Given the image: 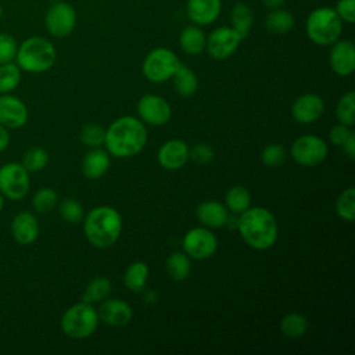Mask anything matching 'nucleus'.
<instances>
[{
  "label": "nucleus",
  "mask_w": 355,
  "mask_h": 355,
  "mask_svg": "<svg viewBox=\"0 0 355 355\" xmlns=\"http://www.w3.org/2000/svg\"><path fill=\"white\" fill-rule=\"evenodd\" d=\"M147 143V130L137 118L122 116L105 130L104 144L114 157L128 158L139 154Z\"/></svg>",
  "instance_id": "f257e3e1"
},
{
  "label": "nucleus",
  "mask_w": 355,
  "mask_h": 355,
  "mask_svg": "<svg viewBox=\"0 0 355 355\" xmlns=\"http://www.w3.org/2000/svg\"><path fill=\"white\" fill-rule=\"evenodd\" d=\"M98 324V313L89 302H78L69 306L61 316V330L65 336L80 340L92 336Z\"/></svg>",
  "instance_id": "423d86ee"
},
{
  "label": "nucleus",
  "mask_w": 355,
  "mask_h": 355,
  "mask_svg": "<svg viewBox=\"0 0 355 355\" xmlns=\"http://www.w3.org/2000/svg\"><path fill=\"white\" fill-rule=\"evenodd\" d=\"M341 147L344 148V151L349 159L355 158V135H354V132L351 133V136L347 139V141Z\"/></svg>",
  "instance_id": "c03bdc74"
},
{
  "label": "nucleus",
  "mask_w": 355,
  "mask_h": 355,
  "mask_svg": "<svg viewBox=\"0 0 355 355\" xmlns=\"http://www.w3.org/2000/svg\"><path fill=\"white\" fill-rule=\"evenodd\" d=\"M28 121V107L11 93L0 94V123L7 129H19Z\"/></svg>",
  "instance_id": "4468645a"
},
{
  "label": "nucleus",
  "mask_w": 355,
  "mask_h": 355,
  "mask_svg": "<svg viewBox=\"0 0 355 355\" xmlns=\"http://www.w3.org/2000/svg\"><path fill=\"white\" fill-rule=\"evenodd\" d=\"M196 214L198 220L207 227H222L227 223L229 218L227 208L222 202L214 200L201 202L197 207Z\"/></svg>",
  "instance_id": "412c9836"
},
{
  "label": "nucleus",
  "mask_w": 355,
  "mask_h": 355,
  "mask_svg": "<svg viewBox=\"0 0 355 355\" xmlns=\"http://www.w3.org/2000/svg\"><path fill=\"white\" fill-rule=\"evenodd\" d=\"M148 277V266L144 262H133L128 266L123 275V283L125 286L133 291V293H140L147 282Z\"/></svg>",
  "instance_id": "bb28decb"
},
{
  "label": "nucleus",
  "mask_w": 355,
  "mask_h": 355,
  "mask_svg": "<svg viewBox=\"0 0 355 355\" xmlns=\"http://www.w3.org/2000/svg\"><path fill=\"white\" fill-rule=\"evenodd\" d=\"M51 1H53V3H54V1H60V0H51Z\"/></svg>",
  "instance_id": "8fccbe9b"
},
{
  "label": "nucleus",
  "mask_w": 355,
  "mask_h": 355,
  "mask_svg": "<svg viewBox=\"0 0 355 355\" xmlns=\"http://www.w3.org/2000/svg\"><path fill=\"white\" fill-rule=\"evenodd\" d=\"M334 11L343 22L354 24L355 21V0H338Z\"/></svg>",
  "instance_id": "a19ab883"
},
{
  "label": "nucleus",
  "mask_w": 355,
  "mask_h": 355,
  "mask_svg": "<svg viewBox=\"0 0 355 355\" xmlns=\"http://www.w3.org/2000/svg\"><path fill=\"white\" fill-rule=\"evenodd\" d=\"M218 248L216 236L207 227L190 229L183 237L184 252L194 259H208Z\"/></svg>",
  "instance_id": "9b49d317"
},
{
  "label": "nucleus",
  "mask_w": 355,
  "mask_h": 355,
  "mask_svg": "<svg viewBox=\"0 0 355 355\" xmlns=\"http://www.w3.org/2000/svg\"><path fill=\"white\" fill-rule=\"evenodd\" d=\"M173 86L178 94L183 97H189L196 93L198 87V80L196 73L186 65H182L178 68V71L173 73Z\"/></svg>",
  "instance_id": "a878e982"
},
{
  "label": "nucleus",
  "mask_w": 355,
  "mask_h": 355,
  "mask_svg": "<svg viewBox=\"0 0 355 355\" xmlns=\"http://www.w3.org/2000/svg\"><path fill=\"white\" fill-rule=\"evenodd\" d=\"M336 114L340 123L352 126L355 123V93L348 92L343 94L337 103Z\"/></svg>",
  "instance_id": "f704fd0d"
},
{
  "label": "nucleus",
  "mask_w": 355,
  "mask_h": 355,
  "mask_svg": "<svg viewBox=\"0 0 355 355\" xmlns=\"http://www.w3.org/2000/svg\"><path fill=\"white\" fill-rule=\"evenodd\" d=\"M351 133H352V132L349 130V126L343 125V123H338V125H336V126H333V128L330 129L329 139H330V141H331L334 146L341 147V146L347 141V139L351 136Z\"/></svg>",
  "instance_id": "37998d69"
},
{
  "label": "nucleus",
  "mask_w": 355,
  "mask_h": 355,
  "mask_svg": "<svg viewBox=\"0 0 355 355\" xmlns=\"http://www.w3.org/2000/svg\"><path fill=\"white\" fill-rule=\"evenodd\" d=\"M329 64L334 73L348 76L355 69V49L351 40H337L329 54Z\"/></svg>",
  "instance_id": "2eb2a0df"
},
{
  "label": "nucleus",
  "mask_w": 355,
  "mask_h": 355,
  "mask_svg": "<svg viewBox=\"0 0 355 355\" xmlns=\"http://www.w3.org/2000/svg\"><path fill=\"white\" fill-rule=\"evenodd\" d=\"M22 166L28 172H39L49 164V153L42 147H32L22 155Z\"/></svg>",
  "instance_id": "72a5a7b5"
},
{
  "label": "nucleus",
  "mask_w": 355,
  "mask_h": 355,
  "mask_svg": "<svg viewBox=\"0 0 355 355\" xmlns=\"http://www.w3.org/2000/svg\"><path fill=\"white\" fill-rule=\"evenodd\" d=\"M294 15L283 8H273L265 18V28L275 35H283L294 28Z\"/></svg>",
  "instance_id": "b1692460"
},
{
  "label": "nucleus",
  "mask_w": 355,
  "mask_h": 355,
  "mask_svg": "<svg viewBox=\"0 0 355 355\" xmlns=\"http://www.w3.org/2000/svg\"><path fill=\"white\" fill-rule=\"evenodd\" d=\"M187 17L194 25L204 26L215 22L222 10V0H187Z\"/></svg>",
  "instance_id": "6ab92c4d"
},
{
  "label": "nucleus",
  "mask_w": 355,
  "mask_h": 355,
  "mask_svg": "<svg viewBox=\"0 0 355 355\" xmlns=\"http://www.w3.org/2000/svg\"><path fill=\"white\" fill-rule=\"evenodd\" d=\"M58 204V196L51 187L39 189L32 197V207L39 214L51 212Z\"/></svg>",
  "instance_id": "473e14b6"
},
{
  "label": "nucleus",
  "mask_w": 355,
  "mask_h": 355,
  "mask_svg": "<svg viewBox=\"0 0 355 355\" xmlns=\"http://www.w3.org/2000/svg\"><path fill=\"white\" fill-rule=\"evenodd\" d=\"M105 139V129L96 123H87L83 126L80 132V140L87 147H98L104 143Z\"/></svg>",
  "instance_id": "4c0bfd02"
},
{
  "label": "nucleus",
  "mask_w": 355,
  "mask_h": 355,
  "mask_svg": "<svg viewBox=\"0 0 355 355\" xmlns=\"http://www.w3.org/2000/svg\"><path fill=\"white\" fill-rule=\"evenodd\" d=\"M324 112V101L315 93H306L300 96L293 107L291 115L300 123H312L318 121Z\"/></svg>",
  "instance_id": "dca6fc26"
},
{
  "label": "nucleus",
  "mask_w": 355,
  "mask_h": 355,
  "mask_svg": "<svg viewBox=\"0 0 355 355\" xmlns=\"http://www.w3.org/2000/svg\"><path fill=\"white\" fill-rule=\"evenodd\" d=\"M111 288H112V284L107 277H104V276L94 277L85 288V291L82 294V301L89 302V304H93L97 301H104L110 295Z\"/></svg>",
  "instance_id": "c756f323"
},
{
  "label": "nucleus",
  "mask_w": 355,
  "mask_h": 355,
  "mask_svg": "<svg viewBox=\"0 0 355 355\" xmlns=\"http://www.w3.org/2000/svg\"><path fill=\"white\" fill-rule=\"evenodd\" d=\"M280 330L283 336L288 338H300L308 330V320L301 313H297V312L288 313L282 319Z\"/></svg>",
  "instance_id": "7c9ffc66"
},
{
  "label": "nucleus",
  "mask_w": 355,
  "mask_h": 355,
  "mask_svg": "<svg viewBox=\"0 0 355 355\" xmlns=\"http://www.w3.org/2000/svg\"><path fill=\"white\" fill-rule=\"evenodd\" d=\"M101 320L114 327H121L128 324L133 318V311L130 305L119 298L105 300L100 306Z\"/></svg>",
  "instance_id": "aec40b11"
},
{
  "label": "nucleus",
  "mask_w": 355,
  "mask_h": 355,
  "mask_svg": "<svg viewBox=\"0 0 355 355\" xmlns=\"http://www.w3.org/2000/svg\"><path fill=\"white\" fill-rule=\"evenodd\" d=\"M166 272L168 275L178 282L184 280L191 269V263H190V258L186 252H173L166 258V263H165Z\"/></svg>",
  "instance_id": "cd10ccee"
},
{
  "label": "nucleus",
  "mask_w": 355,
  "mask_h": 355,
  "mask_svg": "<svg viewBox=\"0 0 355 355\" xmlns=\"http://www.w3.org/2000/svg\"><path fill=\"white\" fill-rule=\"evenodd\" d=\"M179 67L180 61L172 50L166 47H155L146 55L141 71L150 82L161 83L172 78Z\"/></svg>",
  "instance_id": "0eeeda50"
},
{
  "label": "nucleus",
  "mask_w": 355,
  "mask_h": 355,
  "mask_svg": "<svg viewBox=\"0 0 355 355\" xmlns=\"http://www.w3.org/2000/svg\"><path fill=\"white\" fill-rule=\"evenodd\" d=\"M225 204L227 211L233 214H241L247 208H250V204H251L250 191L243 186H233L226 193Z\"/></svg>",
  "instance_id": "c85d7f7f"
},
{
  "label": "nucleus",
  "mask_w": 355,
  "mask_h": 355,
  "mask_svg": "<svg viewBox=\"0 0 355 355\" xmlns=\"http://www.w3.org/2000/svg\"><path fill=\"white\" fill-rule=\"evenodd\" d=\"M10 144V133L6 126L0 123V153L4 151Z\"/></svg>",
  "instance_id": "a18cd8bd"
},
{
  "label": "nucleus",
  "mask_w": 355,
  "mask_h": 355,
  "mask_svg": "<svg viewBox=\"0 0 355 355\" xmlns=\"http://www.w3.org/2000/svg\"><path fill=\"white\" fill-rule=\"evenodd\" d=\"M58 212L65 222L78 223L83 219V207L75 198H64L58 205Z\"/></svg>",
  "instance_id": "e433bc0d"
},
{
  "label": "nucleus",
  "mask_w": 355,
  "mask_h": 355,
  "mask_svg": "<svg viewBox=\"0 0 355 355\" xmlns=\"http://www.w3.org/2000/svg\"><path fill=\"white\" fill-rule=\"evenodd\" d=\"M18 43L14 36L8 33H0V64L11 62L15 60Z\"/></svg>",
  "instance_id": "ea45409f"
},
{
  "label": "nucleus",
  "mask_w": 355,
  "mask_h": 355,
  "mask_svg": "<svg viewBox=\"0 0 355 355\" xmlns=\"http://www.w3.org/2000/svg\"><path fill=\"white\" fill-rule=\"evenodd\" d=\"M327 144L315 135H304L291 146V157L302 166H315L327 157Z\"/></svg>",
  "instance_id": "9d476101"
},
{
  "label": "nucleus",
  "mask_w": 355,
  "mask_h": 355,
  "mask_svg": "<svg viewBox=\"0 0 355 355\" xmlns=\"http://www.w3.org/2000/svg\"><path fill=\"white\" fill-rule=\"evenodd\" d=\"M76 11L65 1H54L46 12L44 26L54 37H65L72 33L76 26Z\"/></svg>",
  "instance_id": "1a4fd4ad"
},
{
  "label": "nucleus",
  "mask_w": 355,
  "mask_h": 355,
  "mask_svg": "<svg viewBox=\"0 0 355 355\" xmlns=\"http://www.w3.org/2000/svg\"><path fill=\"white\" fill-rule=\"evenodd\" d=\"M12 239L21 245H29L36 241L39 236V222L37 218L28 211L17 214L10 225Z\"/></svg>",
  "instance_id": "f3484780"
},
{
  "label": "nucleus",
  "mask_w": 355,
  "mask_h": 355,
  "mask_svg": "<svg viewBox=\"0 0 355 355\" xmlns=\"http://www.w3.org/2000/svg\"><path fill=\"white\" fill-rule=\"evenodd\" d=\"M3 207H4V197H3L1 193H0V212L3 211Z\"/></svg>",
  "instance_id": "de8ad7c7"
},
{
  "label": "nucleus",
  "mask_w": 355,
  "mask_h": 355,
  "mask_svg": "<svg viewBox=\"0 0 355 355\" xmlns=\"http://www.w3.org/2000/svg\"><path fill=\"white\" fill-rule=\"evenodd\" d=\"M237 229L243 240L255 250H268L277 240V222L263 207L247 208L237 219Z\"/></svg>",
  "instance_id": "f03ea898"
},
{
  "label": "nucleus",
  "mask_w": 355,
  "mask_h": 355,
  "mask_svg": "<svg viewBox=\"0 0 355 355\" xmlns=\"http://www.w3.org/2000/svg\"><path fill=\"white\" fill-rule=\"evenodd\" d=\"M137 112L146 123L161 126L171 118V105L157 94H146L137 103Z\"/></svg>",
  "instance_id": "ddd939ff"
},
{
  "label": "nucleus",
  "mask_w": 355,
  "mask_h": 355,
  "mask_svg": "<svg viewBox=\"0 0 355 355\" xmlns=\"http://www.w3.org/2000/svg\"><path fill=\"white\" fill-rule=\"evenodd\" d=\"M287 158L286 148L282 144H269L262 150L261 159L266 166H280Z\"/></svg>",
  "instance_id": "58836bf2"
},
{
  "label": "nucleus",
  "mask_w": 355,
  "mask_h": 355,
  "mask_svg": "<svg viewBox=\"0 0 355 355\" xmlns=\"http://www.w3.org/2000/svg\"><path fill=\"white\" fill-rule=\"evenodd\" d=\"M189 157L197 164H208L214 159V150L208 144L201 143L189 151Z\"/></svg>",
  "instance_id": "79ce46f5"
},
{
  "label": "nucleus",
  "mask_w": 355,
  "mask_h": 355,
  "mask_svg": "<svg viewBox=\"0 0 355 355\" xmlns=\"http://www.w3.org/2000/svg\"><path fill=\"white\" fill-rule=\"evenodd\" d=\"M110 168V155L107 151L94 147L87 151L82 159V173L89 179L101 178Z\"/></svg>",
  "instance_id": "4be33fe9"
},
{
  "label": "nucleus",
  "mask_w": 355,
  "mask_h": 355,
  "mask_svg": "<svg viewBox=\"0 0 355 355\" xmlns=\"http://www.w3.org/2000/svg\"><path fill=\"white\" fill-rule=\"evenodd\" d=\"M21 75L22 71L14 61L0 64V94H7L15 90L21 82Z\"/></svg>",
  "instance_id": "2f4dec72"
},
{
  "label": "nucleus",
  "mask_w": 355,
  "mask_h": 355,
  "mask_svg": "<svg viewBox=\"0 0 355 355\" xmlns=\"http://www.w3.org/2000/svg\"><path fill=\"white\" fill-rule=\"evenodd\" d=\"M57 60L54 44L43 36H31L18 44L15 64L28 73H42L49 71Z\"/></svg>",
  "instance_id": "20e7f679"
},
{
  "label": "nucleus",
  "mask_w": 355,
  "mask_h": 355,
  "mask_svg": "<svg viewBox=\"0 0 355 355\" xmlns=\"http://www.w3.org/2000/svg\"><path fill=\"white\" fill-rule=\"evenodd\" d=\"M86 239L97 248H108L119 239L122 232V218L111 207L93 208L83 222Z\"/></svg>",
  "instance_id": "7ed1b4c3"
},
{
  "label": "nucleus",
  "mask_w": 355,
  "mask_h": 355,
  "mask_svg": "<svg viewBox=\"0 0 355 355\" xmlns=\"http://www.w3.org/2000/svg\"><path fill=\"white\" fill-rule=\"evenodd\" d=\"M189 151L184 141L178 139L168 140L158 150V162L168 171L180 169L189 159Z\"/></svg>",
  "instance_id": "a211bd4d"
},
{
  "label": "nucleus",
  "mask_w": 355,
  "mask_h": 355,
  "mask_svg": "<svg viewBox=\"0 0 355 355\" xmlns=\"http://www.w3.org/2000/svg\"><path fill=\"white\" fill-rule=\"evenodd\" d=\"M230 21H232V28L239 33L241 40L245 39L254 22V14L251 7L245 3H237L232 10Z\"/></svg>",
  "instance_id": "393cba45"
},
{
  "label": "nucleus",
  "mask_w": 355,
  "mask_h": 355,
  "mask_svg": "<svg viewBox=\"0 0 355 355\" xmlns=\"http://www.w3.org/2000/svg\"><path fill=\"white\" fill-rule=\"evenodd\" d=\"M31 187L29 172L21 162H6L0 166V193L11 201L22 200Z\"/></svg>",
  "instance_id": "6e6552de"
},
{
  "label": "nucleus",
  "mask_w": 355,
  "mask_h": 355,
  "mask_svg": "<svg viewBox=\"0 0 355 355\" xmlns=\"http://www.w3.org/2000/svg\"><path fill=\"white\" fill-rule=\"evenodd\" d=\"M1 15H3V8H1V4H0V19H1Z\"/></svg>",
  "instance_id": "09e8293b"
},
{
  "label": "nucleus",
  "mask_w": 355,
  "mask_h": 355,
  "mask_svg": "<svg viewBox=\"0 0 355 355\" xmlns=\"http://www.w3.org/2000/svg\"><path fill=\"white\" fill-rule=\"evenodd\" d=\"M207 36L198 25H187L179 35V44L189 55H197L205 50Z\"/></svg>",
  "instance_id": "5701e85b"
},
{
  "label": "nucleus",
  "mask_w": 355,
  "mask_h": 355,
  "mask_svg": "<svg viewBox=\"0 0 355 355\" xmlns=\"http://www.w3.org/2000/svg\"><path fill=\"white\" fill-rule=\"evenodd\" d=\"M284 1H286V0H262L263 6L268 7V8H270V10L282 7V6L284 4Z\"/></svg>",
  "instance_id": "49530a36"
},
{
  "label": "nucleus",
  "mask_w": 355,
  "mask_h": 355,
  "mask_svg": "<svg viewBox=\"0 0 355 355\" xmlns=\"http://www.w3.org/2000/svg\"><path fill=\"white\" fill-rule=\"evenodd\" d=\"M305 31L308 37L320 46L337 42L343 33V21L331 7H318L306 18Z\"/></svg>",
  "instance_id": "39448f33"
},
{
  "label": "nucleus",
  "mask_w": 355,
  "mask_h": 355,
  "mask_svg": "<svg viewBox=\"0 0 355 355\" xmlns=\"http://www.w3.org/2000/svg\"><path fill=\"white\" fill-rule=\"evenodd\" d=\"M336 209L340 218L347 222H352L355 219V189H345L337 198Z\"/></svg>",
  "instance_id": "c9c22d12"
},
{
  "label": "nucleus",
  "mask_w": 355,
  "mask_h": 355,
  "mask_svg": "<svg viewBox=\"0 0 355 355\" xmlns=\"http://www.w3.org/2000/svg\"><path fill=\"white\" fill-rule=\"evenodd\" d=\"M241 37L232 26L215 28L207 37L205 50L215 60L229 58L239 47Z\"/></svg>",
  "instance_id": "f8f14e48"
}]
</instances>
